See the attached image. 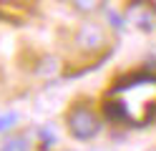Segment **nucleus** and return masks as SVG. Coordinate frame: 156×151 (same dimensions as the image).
I'll use <instances>...</instances> for the list:
<instances>
[{
  "instance_id": "f257e3e1",
  "label": "nucleus",
  "mask_w": 156,
  "mask_h": 151,
  "mask_svg": "<svg viewBox=\"0 0 156 151\" xmlns=\"http://www.w3.org/2000/svg\"><path fill=\"white\" fill-rule=\"evenodd\" d=\"M106 113L126 126H146L156 116V73L121 78L106 98Z\"/></svg>"
},
{
  "instance_id": "f03ea898",
  "label": "nucleus",
  "mask_w": 156,
  "mask_h": 151,
  "mask_svg": "<svg viewBox=\"0 0 156 151\" xmlns=\"http://www.w3.org/2000/svg\"><path fill=\"white\" fill-rule=\"evenodd\" d=\"M66 124H68L71 136L78 138V141H91L101 131V121H98V116H96L88 106H73L71 111H68Z\"/></svg>"
},
{
  "instance_id": "7ed1b4c3",
  "label": "nucleus",
  "mask_w": 156,
  "mask_h": 151,
  "mask_svg": "<svg viewBox=\"0 0 156 151\" xmlns=\"http://www.w3.org/2000/svg\"><path fill=\"white\" fill-rule=\"evenodd\" d=\"M106 30L101 23H96V20H86V23L78 28L76 33V43L81 50H86V53H96V50H101L106 45Z\"/></svg>"
},
{
  "instance_id": "20e7f679",
  "label": "nucleus",
  "mask_w": 156,
  "mask_h": 151,
  "mask_svg": "<svg viewBox=\"0 0 156 151\" xmlns=\"http://www.w3.org/2000/svg\"><path fill=\"white\" fill-rule=\"evenodd\" d=\"M71 3L81 15H93V13H101L106 8V0H71Z\"/></svg>"
},
{
  "instance_id": "39448f33",
  "label": "nucleus",
  "mask_w": 156,
  "mask_h": 151,
  "mask_svg": "<svg viewBox=\"0 0 156 151\" xmlns=\"http://www.w3.org/2000/svg\"><path fill=\"white\" fill-rule=\"evenodd\" d=\"M0 151H30V141H28L23 134H18V136H8L3 141V149Z\"/></svg>"
},
{
  "instance_id": "423d86ee",
  "label": "nucleus",
  "mask_w": 156,
  "mask_h": 151,
  "mask_svg": "<svg viewBox=\"0 0 156 151\" xmlns=\"http://www.w3.org/2000/svg\"><path fill=\"white\" fill-rule=\"evenodd\" d=\"M15 124H18V116H15V113H3V116H0V131L13 128Z\"/></svg>"
},
{
  "instance_id": "0eeeda50",
  "label": "nucleus",
  "mask_w": 156,
  "mask_h": 151,
  "mask_svg": "<svg viewBox=\"0 0 156 151\" xmlns=\"http://www.w3.org/2000/svg\"><path fill=\"white\" fill-rule=\"evenodd\" d=\"M144 3H149V5H154V8H156V0H144Z\"/></svg>"
},
{
  "instance_id": "6e6552de",
  "label": "nucleus",
  "mask_w": 156,
  "mask_h": 151,
  "mask_svg": "<svg viewBox=\"0 0 156 151\" xmlns=\"http://www.w3.org/2000/svg\"><path fill=\"white\" fill-rule=\"evenodd\" d=\"M149 151H156V149H149Z\"/></svg>"
}]
</instances>
